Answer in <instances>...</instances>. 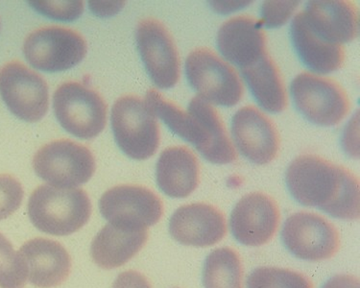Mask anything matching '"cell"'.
<instances>
[{
	"label": "cell",
	"instance_id": "9c48e42d",
	"mask_svg": "<svg viewBox=\"0 0 360 288\" xmlns=\"http://www.w3.org/2000/svg\"><path fill=\"white\" fill-rule=\"evenodd\" d=\"M282 240L293 256L309 261L333 258L340 247L335 225L319 214L307 211H300L286 219Z\"/></svg>",
	"mask_w": 360,
	"mask_h": 288
},
{
	"label": "cell",
	"instance_id": "ac0fdd59",
	"mask_svg": "<svg viewBox=\"0 0 360 288\" xmlns=\"http://www.w3.org/2000/svg\"><path fill=\"white\" fill-rule=\"evenodd\" d=\"M309 27L328 43H349L359 34V15L351 1H309L303 11Z\"/></svg>",
	"mask_w": 360,
	"mask_h": 288
},
{
	"label": "cell",
	"instance_id": "5bb4252c",
	"mask_svg": "<svg viewBox=\"0 0 360 288\" xmlns=\"http://www.w3.org/2000/svg\"><path fill=\"white\" fill-rule=\"evenodd\" d=\"M232 133L238 150L253 164H269L280 148L274 123L254 106L238 110L232 119Z\"/></svg>",
	"mask_w": 360,
	"mask_h": 288
},
{
	"label": "cell",
	"instance_id": "1f68e13d",
	"mask_svg": "<svg viewBox=\"0 0 360 288\" xmlns=\"http://www.w3.org/2000/svg\"><path fill=\"white\" fill-rule=\"evenodd\" d=\"M124 2H89V6L94 14L102 15H112L117 14L118 11L123 7Z\"/></svg>",
	"mask_w": 360,
	"mask_h": 288
},
{
	"label": "cell",
	"instance_id": "6da1fadb",
	"mask_svg": "<svg viewBox=\"0 0 360 288\" xmlns=\"http://www.w3.org/2000/svg\"><path fill=\"white\" fill-rule=\"evenodd\" d=\"M285 182L289 192L301 205L321 209L335 218H359V178L346 167L307 154L289 164Z\"/></svg>",
	"mask_w": 360,
	"mask_h": 288
},
{
	"label": "cell",
	"instance_id": "9a60e30c",
	"mask_svg": "<svg viewBox=\"0 0 360 288\" xmlns=\"http://www.w3.org/2000/svg\"><path fill=\"white\" fill-rule=\"evenodd\" d=\"M169 233L181 244L207 247L221 242L227 234V224L224 214L215 207L189 204L172 214Z\"/></svg>",
	"mask_w": 360,
	"mask_h": 288
},
{
	"label": "cell",
	"instance_id": "603a6c76",
	"mask_svg": "<svg viewBox=\"0 0 360 288\" xmlns=\"http://www.w3.org/2000/svg\"><path fill=\"white\" fill-rule=\"evenodd\" d=\"M250 91L265 111L277 114L288 107V93L282 74L269 54L240 70Z\"/></svg>",
	"mask_w": 360,
	"mask_h": 288
},
{
	"label": "cell",
	"instance_id": "7a4b0ae2",
	"mask_svg": "<svg viewBox=\"0 0 360 288\" xmlns=\"http://www.w3.org/2000/svg\"><path fill=\"white\" fill-rule=\"evenodd\" d=\"M91 214V203L80 188L39 185L28 202V216L34 226L46 234L64 237L82 229Z\"/></svg>",
	"mask_w": 360,
	"mask_h": 288
},
{
	"label": "cell",
	"instance_id": "3957f363",
	"mask_svg": "<svg viewBox=\"0 0 360 288\" xmlns=\"http://www.w3.org/2000/svg\"><path fill=\"white\" fill-rule=\"evenodd\" d=\"M111 120L115 141L126 155L143 161L156 153L161 140L159 124L143 99L134 96L118 98Z\"/></svg>",
	"mask_w": 360,
	"mask_h": 288
},
{
	"label": "cell",
	"instance_id": "f546056e",
	"mask_svg": "<svg viewBox=\"0 0 360 288\" xmlns=\"http://www.w3.org/2000/svg\"><path fill=\"white\" fill-rule=\"evenodd\" d=\"M112 288H152L143 275L134 270L123 272L115 280Z\"/></svg>",
	"mask_w": 360,
	"mask_h": 288
},
{
	"label": "cell",
	"instance_id": "83f0119b",
	"mask_svg": "<svg viewBox=\"0 0 360 288\" xmlns=\"http://www.w3.org/2000/svg\"><path fill=\"white\" fill-rule=\"evenodd\" d=\"M41 14L56 20L72 22L82 15L83 1H29Z\"/></svg>",
	"mask_w": 360,
	"mask_h": 288
},
{
	"label": "cell",
	"instance_id": "2e32d148",
	"mask_svg": "<svg viewBox=\"0 0 360 288\" xmlns=\"http://www.w3.org/2000/svg\"><path fill=\"white\" fill-rule=\"evenodd\" d=\"M266 36L259 20L238 15L223 23L217 34V46L227 61L239 70L259 61L268 53Z\"/></svg>",
	"mask_w": 360,
	"mask_h": 288
},
{
	"label": "cell",
	"instance_id": "8992f818",
	"mask_svg": "<svg viewBox=\"0 0 360 288\" xmlns=\"http://www.w3.org/2000/svg\"><path fill=\"white\" fill-rule=\"evenodd\" d=\"M290 91L297 110L314 124L335 126L349 111L346 91L330 78L300 73L291 83Z\"/></svg>",
	"mask_w": 360,
	"mask_h": 288
},
{
	"label": "cell",
	"instance_id": "52a82bcc",
	"mask_svg": "<svg viewBox=\"0 0 360 288\" xmlns=\"http://www.w3.org/2000/svg\"><path fill=\"white\" fill-rule=\"evenodd\" d=\"M53 108L62 127L79 138H96L106 126V103L99 93L82 84L60 86L54 93Z\"/></svg>",
	"mask_w": 360,
	"mask_h": 288
},
{
	"label": "cell",
	"instance_id": "d4e9b609",
	"mask_svg": "<svg viewBox=\"0 0 360 288\" xmlns=\"http://www.w3.org/2000/svg\"><path fill=\"white\" fill-rule=\"evenodd\" d=\"M248 288H314L309 277L278 267H259L247 280Z\"/></svg>",
	"mask_w": 360,
	"mask_h": 288
},
{
	"label": "cell",
	"instance_id": "277c9868",
	"mask_svg": "<svg viewBox=\"0 0 360 288\" xmlns=\"http://www.w3.org/2000/svg\"><path fill=\"white\" fill-rule=\"evenodd\" d=\"M185 67L189 85L207 103L232 107L243 98L244 86L238 72L211 49L191 52Z\"/></svg>",
	"mask_w": 360,
	"mask_h": 288
},
{
	"label": "cell",
	"instance_id": "cb8c5ba5",
	"mask_svg": "<svg viewBox=\"0 0 360 288\" xmlns=\"http://www.w3.org/2000/svg\"><path fill=\"white\" fill-rule=\"evenodd\" d=\"M243 269L240 258L232 248L212 251L204 264L205 288H243Z\"/></svg>",
	"mask_w": 360,
	"mask_h": 288
},
{
	"label": "cell",
	"instance_id": "4fadbf2b",
	"mask_svg": "<svg viewBox=\"0 0 360 288\" xmlns=\"http://www.w3.org/2000/svg\"><path fill=\"white\" fill-rule=\"evenodd\" d=\"M280 211L274 199L264 193L243 196L231 214L233 237L241 244L262 246L274 237L280 224Z\"/></svg>",
	"mask_w": 360,
	"mask_h": 288
},
{
	"label": "cell",
	"instance_id": "5b68a950",
	"mask_svg": "<svg viewBox=\"0 0 360 288\" xmlns=\"http://www.w3.org/2000/svg\"><path fill=\"white\" fill-rule=\"evenodd\" d=\"M36 174L50 185L75 188L88 182L96 172L93 153L82 144L70 140L46 144L33 159Z\"/></svg>",
	"mask_w": 360,
	"mask_h": 288
},
{
	"label": "cell",
	"instance_id": "ffe728a7",
	"mask_svg": "<svg viewBox=\"0 0 360 288\" xmlns=\"http://www.w3.org/2000/svg\"><path fill=\"white\" fill-rule=\"evenodd\" d=\"M147 240V228L109 223L94 237L91 256L101 268H117L134 258L146 244Z\"/></svg>",
	"mask_w": 360,
	"mask_h": 288
},
{
	"label": "cell",
	"instance_id": "30bf717a",
	"mask_svg": "<svg viewBox=\"0 0 360 288\" xmlns=\"http://www.w3.org/2000/svg\"><path fill=\"white\" fill-rule=\"evenodd\" d=\"M0 94L10 111L25 122H39L49 111L46 81L22 63H8L0 70Z\"/></svg>",
	"mask_w": 360,
	"mask_h": 288
},
{
	"label": "cell",
	"instance_id": "e0dca14e",
	"mask_svg": "<svg viewBox=\"0 0 360 288\" xmlns=\"http://www.w3.org/2000/svg\"><path fill=\"white\" fill-rule=\"evenodd\" d=\"M29 282L37 287H59L72 271V258L64 246L55 240L37 237L20 248Z\"/></svg>",
	"mask_w": 360,
	"mask_h": 288
},
{
	"label": "cell",
	"instance_id": "7402d4cb",
	"mask_svg": "<svg viewBox=\"0 0 360 288\" xmlns=\"http://www.w3.org/2000/svg\"><path fill=\"white\" fill-rule=\"evenodd\" d=\"M200 166L193 151L185 146L165 149L157 162L156 178L162 192L172 198H186L199 185Z\"/></svg>",
	"mask_w": 360,
	"mask_h": 288
},
{
	"label": "cell",
	"instance_id": "484cf974",
	"mask_svg": "<svg viewBox=\"0 0 360 288\" xmlns=\"http://www.w3.org/2000/svg\"><path fill=\"white\" fill-rule=\"evenodd\" d=\"M27 274L20 254L0 233V287L25 288Z\"/></svg>",
	"mask_w": 360,
	"mask_h": 288
},
{
	"label": "cell",
	"instance_id": "4dcf8cb0",
	"mask_svg": "<svg viewBox=\"0 0 360 288\" xmlns=\"http://www.w3.org/2000/svg\"><path fill=\"white\" fill-rule=\"evenodd\" d=\"M322 288H359V280L352 275H336L328 280Z\"/></svg>",
	"mask_w": 360,
	"mask_h": 288
},
{
	"label": "cell",
	"instance_id": "44dd1931",
	"mask_svg": "<svg viewBox=\"0 0 360 288\" xmlns=\"http://www.w3.org/2000/svg\"><path fill=\"white\" fill-rule=\"evenodd\" d=\"M290 36L300 60L312 72L328 74L342 67L345 62L344 46L328 43L317 36L309 27L303 12L293 18Z\"/></svg>",
	"mask_w": 360,
	"mask_h": 288
},
{
	"label": "cell",
	"instance_id": "ba28073f",
	"mask_svg": "<svg viewBox=\"0 0 360 288\" xmlns=\"http://www.w3.org/2000/svg\"><path fill=\"white\" fill-rule=\"evenodd\" d=\"M82 35L62 26H46L29 34L23 44L29 64L41 72H58L72 69L86 54Z\"/></svg>",
	"mask_w": 360,
	"mask_h": 288
},
{
	"label": "cell",
	"instance_id": "f1b7e54d",
	"mask_svg": "<svg viewBox=\"0 0 360 288\" xmlns=\"http://www.w3.org/2000/svg\"><path fill=\"white\" fill-rule=\"evenodd\" d=\"M299 4L300 1H265L259 22L268 28L281 27L292 17Z\"/></svg>",
	"mask_w": 360,
	"mask_h": 288
},
{
	"label": "cell",
	"instance_id": "7c38bea8",
	"mask_svg": "<svg viewBox=\"0 0 360 288\" xmlns=\"http://www.w3.org/2000/svg\"><path fill=\"white\" fill-rule=\"evenodd\" d=\"M136 46L147 72L160 89H172L180 79V58L172 35L154 18L139 23Z\"/></svg>",
	"mask_w": 360,
	"mask_h": 288
},
{
	"label": "cell",
	"instance_id": "4316f807",
	"mask_svg": "<svg viewBox=\"0 0 360 288\" xmlns=\"http://www.w3.org/2000/svg\"><path fill=\"white\" fill-rule=\"evenodd\" d=\"M25 191L15 177L0 174V221L12 216L22 205Z\"/></svg>",
	"mask_w": 360,
	"mask_h": 288
},
{
	"label": "cell",
	"instance_id": "d6986e66",
	"mask_svg": "<svg viewBox=\"0 0 360 288\" xmlns=\"http://www.w3.org/2000/svg\"><path fill=\"white\" fill-rule=\"evenodd\" d=\"M188 112L195 119L198 127V138L194 145L197 151L212 164L236 162L238 153L217 110L196 96L189 102Z\"/></svg>",
	"mask_w": 360,
	"mask_h": 288
},
{
	"label": "cell",
	"instance_id": "8fae6325",
	"mask_svg": "<svg viewBox=\"0 0 360 288\" xmlns=\"http://www.w3.org/2000/svg\"><path fill=\"white\" fill-rule=\"evenodd\" d=\"M104 218L111 224L147 228L164 214L161 198L149 188L136 185H117L107 190L99 201Z\"/></svg>",
	"mask_w": 360,
	"mask_h": 288
}]
</instances>
